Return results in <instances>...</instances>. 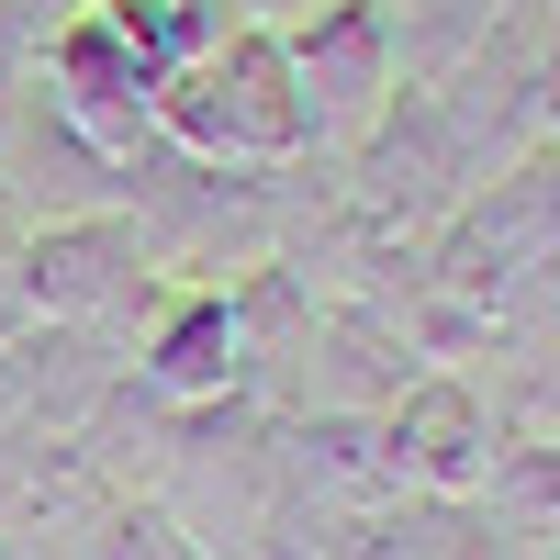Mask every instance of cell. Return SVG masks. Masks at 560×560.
Wrapping results in <instances>:
<instances>
[{"label": "cell", "mask_w": 560, "mask_h": 560, "mask_svg": "<svg viewBox=\"0 0 560 560\" xmlns=\"http://www.w3.org/2000/svg\"><path fill=\"white\" fill-rule=\"evenodd\" d=\"M12 280H23L34 325H102V314H158L168 303V292H147V236H135L124 202L45 213L12 247Z\"/></svg>", "instance_id": "cell-1"}, {"label": "cell", "mask_w": 560, "mask_h": 560, "mask_svg": "<svg viewBox=\"0 0 560 560\" xmlns=\"http://www.w3.org/2000/svg\"><path fill=\"white\" fill-rule=\"evenodd\" d=\"M280 45H292L303 135L359 158V135L404 102V79H393V12H382V0H314L303 23H280Z\"/></svg>", "instance_id": "cell-2"}, {"label": "cell", "mask_w": 560, "mask_h": 560, "mask_svg": "<svg viewBox=\"0 0 560 560\" xmlns=\"http://www.w3.org/2000/svg\"><path fill=\"white\" fill-rule=\"evenodd\" d=\"M482 179V158L448 135V113L427 102V90H404V102L359 135V213L370 224H438V213H459V191Z\"/></svg>", "instance_id": "cell-3"}, {"label": "cell", "mask_w": 560, "mask_h": 560, "mask_svg": "<svg viewBox=\"0 0 560 560\" xmlns=\"http://www.w3.org/2000/svg\"><path fill=\"white\" fill-rule=\"evenodd\" d=\"M382 448H393L404 493L471 504L504 438H493V404H482V382H459V370H427V382H404V393L382 404Z\"/></svg>", "instance_id": "cell-4"}, {"label": "cell", "mask_w": 560, "mask_h": 560, "mask_svg": "<svg viewBox=\"0 0 560 560\" xmlns=\"http://www.w3.org/2000/svg\"><path fill=\"white\" fill-rule=\"evenodd\" d=\"M135 382L158 404H224L247 382V325H236V292L202 280V292H168L147 314V359H135Z\"/></svg>", "instance_id": "cell-5"}, {"label": "cell", "mask_w": 560, "mask_h": 560, "mask_svg": "<svg viewBox=\"0 0 560 560\" xmlns=\"http://www.w3.org/2000/svg\"><path fill=\"white\" fill-rule=\"evenodd\" d=\"M382 12H393V79H404V90H438V79L504 23L493 0H382Z\"/></svg>", "instance_id": "cell-6"}, {"label": "cell", "mask_w": 560, "mask_h": 560, "mask_svg": "<svg viewBox=\"0 0 560 560\" xmlns=\"http://www.w3.org/2000/svg\"><path fill=\"white\" fill-rule=\"evenodd\" d=\"M471 504H482L504 538H549L560 527V438H504Z\"/></svg>", "instance_id": "cell-7"}, {"label": "cell", "mask_w": 560, "mask_h": 560, "mask_svg": "<svg viewBox=\"0 0 560 560\" xmlns=\"http://www.w3.org/2000/svg\"><path fill=\"white\" fill-rule=\"evenodd\" d=\"M34 79H45V23L23 0H0V158H12V135L34 113Z\"/></svg>", "instance_id": "cell-8"}, {"label": "cell", "mask_w": 560, "mask_h": 560, "mask_svg": "<svg viewBox=\"0 0 560 560\" xmlns=\"http://www.w3.org/2000/svg\"><path fill=\"white\" fill-rule=\"evenodd\" d=\"M527 135H538V147L560 135V0L538 12V34H527Z\"/></svg>", "instance_id": "cell-9"}, {"label": "cell", "mask_w": 560, "mask_h": 560, "mask_svg": "<svg viewBox=\"0 0 560 560\" xmlns=\"http://www.w3.org/2000/svg\"><path fill=\"white\" fill-rule=\"evenodd\" d=\"M90 560H191V538H179L168 516H113Z\"/></svg>", "instance_id": "cell-10"}, {"label": "cell", "mask_w": 560, "mask_h": 560, "mask_svg": "<svg viewBox=\"0 0 560 560\" xmlns=\"http://www.w3.org/2000/svg\"><path fill=\"white\" fill-rule=\"evenodd\" d=\"M303 12H314V0H236V23H269V34H280V23H303Z\"/></svg>", "instance_id": "cell-11"}, {"label": "cell", "mask_w": 560, "mask_h": 560, "mask_svg": "<svg viewBox=\"0 0 560 560\" xmlns=\"http://www.w3.org/2000/svg\"><path fill=\"white\" fill-rule=\"evenodd\" d=\"M549 560H560V527H549Z\"/></svg>", "instance_id": "cell-12"}, {"label": "cell", "mask_w": 560, "mask_h": 560, "mask_svg": "<svg viewBox=\"0 0 560 560\" xmlns=\"http://www.w3.org/2000/svg\"><path fill=\"white\" fill-rule=\"evenodd\" d=\"M0 560H12V549H0Z\"/></svg>", "instance_id": "cell-13"}]
</instances>
